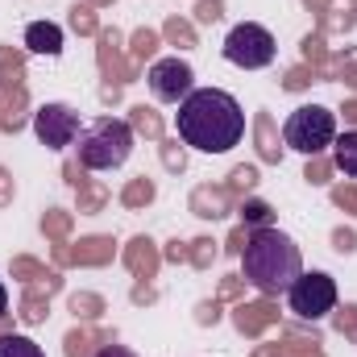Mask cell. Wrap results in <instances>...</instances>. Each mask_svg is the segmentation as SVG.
I'll use <instances>...</instances> for the list:
<instances>
[{
	"mask_svg": "<svg viewBox=\"0 0 357 357\" xmlns=\"http://www.w3.org/2000/svg\"><path fill=\"white\" fill-rule=\"evenodd\" d=\"M175 129L183 146L199 154H229L245 137V108L220 88H191L175 112Z\"/></svg>",
	"mask_w": 357,
	"mask_h": 357,
	"instance_id": "1",
	"label": "cell"
},
{
	"mask_svg": "<svg viewBox=\"0 0 357 357\" xmlns=\"http://www.w3.org/2000/svg\"><path fill=\"white\" fill-rule=\"evenodd\" d=\"M241 274L254 291L262 295H287V287L303 274V254L299 245L274 229V225H262L245 237V250H241Z\"/></svg>",
	"mask_w": 357,
	"mask_h": 357,
	"instance_id": "2",
	"label": "cell"
},
{
	"mask_svg": "<svg viewBox=\"0 0 357 357\" xmlns=\"http://www.w3.org/2000/svg\"><path fill=\"white\" fill-rule=\"evenodd\" d=\"M75 154H79V162L88 171H116V167H125L129 154H133V129H129V121H121V116H96L91 125L79 129Z\"/></svg>",
	"mask_w": 357,
	"mask_h": 357,
	"instance_id": "3",
	"label": "cell"
},
{
	"mask_svg": "<svg viewBox=\"0 0 357 357\" xmlns=\"http://www.w3.org/2000/svg\"><path fill=\"white\" fill-rule=\"evenodd\" d=\"M282 142L295 150V154H320V150H333L337 142V116L320 104H303L287 116L282 125Z\"/></svg>",
	"mask_w": 357,
	"mask_h": 357,
	"instance_id": "4",
	"label": "cell"
},
{
	"mask_svg": "<svg viewBox=\"0 0 357 357\" xmlns=\"http://www.w3.org/2000/svg\"><path fill=\"white\" fill-rule=\"evenodd\" d=\"M225 59L233 63V67H241V71H262L274 63V54H278V42H274V33H270L266 25H258V21H241V25H233L229 29V38H225Z\"/></svg>",
	"mask_w": 357,
	"mask_h": 357,
	"instance_id": "5",
	"label": "cell"
},
{
	"mask_svg": "<svg viewBox=\"0 0 357 357\" xmlns=\"http://www.w3.org/2000/svg\"><path fill=\"white\" fill-rule=\"evenodd\" d=\"M287 303L299 320H324L337 307V282L324 270H303L291 287H287Z\"/></svg>",
	"mask_w": 357,
	"mask_h": 357,
	"instance_id": "6",
	"label": "cell"
},
{
	"mask_svg": "<svg viewBox=\"0 0 357 357\" xmlns=\"http://www.w3.org/2000/svg\"><path fill=\"white\" fill-rule=\"evenodd\" d=\"M79 112L71 108V104H42L38 112H33V133H38V142L46 146V150H67V146H75V137H79Z\"/></svg>",
	"mask_w": 357,
	"mask_h": 357,
	"instance_id": "7",
	"label": "cell"
},
{
	"mask_svg": "<svg viewBox=\"0 0 357 357\" xmlns=\"http://www.w3.org/2000/svg\"><path fill=\"white\" fill-rule=\"evenodd\" d=\"M146 84L154 91V100H162V104H183V100L191 96V88H195V75H191V67H187L183 59H158V63L150 67Z\"/></svg>",
	"mask_w": 357,
	"mask_h": 357,
	"instance_id": "8",
	"label": "cell"
},
{
	"mask_svg": "<svg viewBox=\"0 0 357 357\" xmlns=\"http://www.w3.org/2000/svg\"><path fill=\"white\" fill-rule=\"evenodd\" d=\"M25 46H29L33 54L54 59V54H63V29H59L54 21H29V25H25Z\"/></svg>",
	"mask_w": 357,
	"mask_h": 357,
	"instance_id": "9",
	"label": "cell"
},
{
	"mask_svg": "<svg viewBox=\"0 0 357 357\" xmlns=\"http://www.w3.org/2000/svg\"><path fill=\"white\" fill-rule=\"evenodd\" d=\"M333 162H337L341 175L357 178V129L337 133V142H333Z\"/></svg>",
	"mask_w": 357,
	"mask_h": 357,
	"instance_id": "10",
	"label": "cell"
},
{
	"mask_svg": "<svg viewBox=\"0 0 357 357\" xmlns=\"http://www.w3.org/2000/svg\"><path fill=\"white\" fill-rule=\"evenodd\" d=\"M0 357H46V354H42L38 341H29L21 333H8V337H0Z\"/></svg>",
	"mask_w": 357,
	"mask_h": 357,
	"instance_id": "11",
	"label": "cell"
},
{
	"mask_svg": "<svg viewBox=\"0 0 357 357\" xmlns=\"http://www.w3.org/2000/svg\"><path fill=\"white\" fill-rule=\"evenodd\" d=\"M241 216L254 225V229H262V225H270V208L262 204V199H250L245 208H241Z\"/></svg>",
	"mask_w": 357,
	"mask_h": 357,
	"instance_id": "12",
	"label": "cell"
},
{
	"mask_svg": "<svg viewBox=\"0 0 357 357\" xmlns=\"http://www.w3.org/2000/svg\"><path fill=\"white\" fill-rule=\"evenodd\" d=\"M96 357H137V354H133V349H125V345H104Z\"/></svg>",
	"mask_w": 357,
	"mask_h": 357,
	"instance_id": "13",
	"label": "cell"
},
{
	"mask_svg": "<svg viewBox=\"0 0 357 357\" xmlns=\"http://www.w3.org/2000/svg\"><path fill=\"white\" fill-rule=\"evenodd\" d=\"M8 312V291H4V282H0V316Z\"/></svg>",
	"mask_w": 357,
	"mask_h": 357,
	"instance_id": "14",
	"label": "cell"
}]
</instances>
